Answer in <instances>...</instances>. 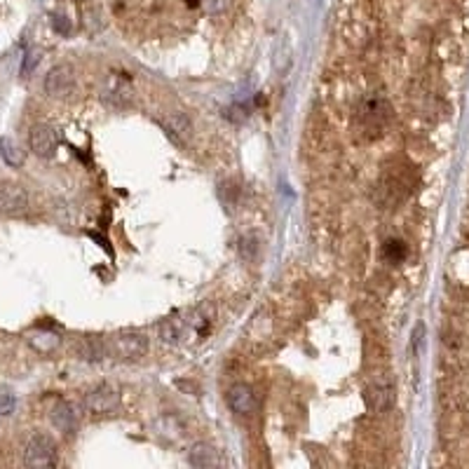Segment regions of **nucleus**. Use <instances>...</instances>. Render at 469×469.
<instances>
[{
    "label": "nucleus",
    "instance_id": "f257e3e1",
    "mask_svg": "<svg viewBox=\"0 0 469 469\" xmlns=\"http://www.w3.org/2000/svg\"><path fill=\"white\" fill-rule=\"evenodd\" d=\"M24 465L45 469L57 465V444L47 434H33L24 446Z\"/></svg>",
    "mask_w": 469,
    "mask_h": 469
},
{
    "label": "nucleus",
    "instance_id": "f03ea898",
    "mask_svg": "<svg viewBox=\"0 0 469 469\" xmlns=\"http://www.w3.org/2000/svg\"><path fill=\"white\" fill-rule=\"evenodd\" d=\"M82 406L92 416H106V413H113L120 406V394H117L113 385H97L87 392Z\"/></svg>",
    "mask_w": 469,
    "mask_h": 469
},
{
    "label": "nucleus",
    "instance_id": "7ed1b4c3",
    "mask_svg": "<svg viewBox=\"0 0 469 469\" xmlns=\"http://www.w3.org/2000/svg\"><path fill=\"white\" fill-rule=\"evenodd\" d=\"M45 92L54 99H66L71 92L75 89V73H73V66L69 64H57L47 75H45L43 82Z\"/></svg>",
    "mask_w": 469,
    "mask_h": 469
},
{
    "label": "nucleus",
    "instance_id": "20e7f679",
    "mask_svg": "<svg viewBox=\"0 0 469 469\" xmlns=\"http://www.w3.org/2000/svg\"><path fill=\"white\" fill-rule=\"evenodd\" d=\"M113 350L120 359H130V361L141 359V357L148 352V338L136 331L120 333V336H115V340H113Z\"/></svg>",
    "mask_w": 469,
    "mask_h": 469
},
{
    "label": "nucleus",
    "instance_id": "39448f33",
    "mask_svg": "<svg viewBox=\"0 0 469 469\" xmlns=\"http://www.w3.org/2000/svg\"><path fill=\"white\" fill-rule=\"evenodd\" d=\"M29 143H31V150L38 155V158H52V155L57 153L59 136H57V132H54V127L36 125L31 130Z\"/></svg>",
    "mask_w": 469,
    "mask_h": 469
},
{
    "label": "nucleus",
    "instance_id": "423d86ee",
    "mask_svg": "<svg viewBox=\"0 0 469 469\" xmlns=\"http://www.w3.org/2000/svg\"><path fill=\"white\" fill-rule=\"evenodd\" d=\"M29 209V195L16 183H8L0 188V211L8 216H19Z\"/></svg>",
    "mask_w": 469,
    "mask_h": 469
},
{
    "label": "nucleus",
    "instance_id": "0eeeda50",
    "mask_svg": "<svg viewBox=\"0 0 469 469\" xmlns=\"http://www.w3.org/2000/svg\"><path fill=\"white\" fill-rule=\"evenodd\" d=\"M162 127L176 143H188L193 139V122L181 110H169V113L162 115Z\"/></svg>",
    "mask_w": 469,
    "mask_h": 469
},
{
    "label": "nucleus",
    "instance_id": "6e6552de",
    "mask_svg": "<svg viewBox=\"0 0 469 469\" xmlns=\"http://www.w3.org/2000/svg\"><path fill=\"white\" fill-rule=\"evenodd\" d=\"M226 399H228L230 411L237 413V416H251V413L256 411V394H254V389L244 383L232 385V387L228 389Z\"/></svg>",
    "mask_w": 469,
    "mask_h": 469
},
{
    "label": "nucleus",
    "instance_id": "1a4fd4ad",
    "mask_svg": "<svg viewBox=\"0 0 469 469\" xmlns=\"http://www.w3.org/2000/svg\"><path fill=\"white\" fill-rule=\"evenodd\" d=\"M366 401L376 413H385L394 406V385L389 381H373L366 389Z\"/></svg>",
    "mask_w": 469,
    "mask_h": 469
},
{
    "label": "nucleus",
    "instance_id": "9d476101",
    "mask_svg": "<svg viewBox=\"0 0 469 469\" xmlns=\"http://www.w3.org/2000/svg\"><path fill=\"white\" fill-rule=\"evenodd\" d=\"M101 99H104L106 106H110V108L122 110V108H130L132 106L134 94H132V87L125 85V82H113V85L104 92Z\"/></svg>",
    "mask_w": 469,
    "mask_h": 469
},
{
    "label": "nucleus",
    "instance_id": "9b49d317",
    "mask_svg": "<svg viewBox=\"0 0 469 469\" xmlns=\"http://www.w3.org/2000/svg\"><path fill=\"white\" fill-rule=\"evenodd\" d=\"M52 425L64 434H71L77 429V413L71 404L66 401H59L57 406L52 409Z\"/></svg>",
    "mask_w": 469,
    "mask_h": 469
},
{
    "label": "nucleus",
    "instance_id": "f8f14e48",
    "mask_svg": "<svg viewBox=\"0 0 469 469\" xmlns=\"http://www.w3.org/2000/svg\"><path fill=\"white\" fill-rule=\"evenodd\" d=\"M188 460H191L193 467H202V469L219 467L221 465L219 450H216L211 444H195L193 448H191V455H188Z\"/></svg>",
    "mask_w": 469,
    "mask_h": 469
},
{
    "label": "nucleus",
    "instance_id": "ddd939ff",
    "mask_svg": "<svg viewBox=\"0 0 469 469\" xmlns=\"http://www.w3.org/2000/svg\"><path fill=\"white\" fill-rule=\"evenodd\" d=\"M183 331H186V326H183L181 320H176V317H171V320H165L158 326V336L162 343L167 345H174L178 340L183 338Z\"/></svg>",
    "mask_w": 469,
    "mask_h": 469
},
{
    "label": "nucleus",
    "instance_id": "4468645a",
    "mask_svg": "<svg viewBox=\"0 0 469 469\" xmlns=\"http://www.w3.org/2000/svg\"><path fill=\"white\" fill-rule=\"evenodd\" d=\"M0 155H3V160L8 162L10 167H21L24 165V150L16 146L14 141H10V139H0Z\"/></svg>",
    "mask_w": 469,
    "mask_h": 469
},
{
    "label": "nucleus",
    "instance_id": "2eb2a0df",
    "mask_svg": "<svg viewBox=\"0 0 469 469\" xmlns=\"http://www.w3.org/2000/svg\"><path fill=\"white\" fill-rule=\"evenodd\" d=\"M406 254H409V249H406V244L401 242V239H389V242L385 244V258H387L389 263H401V261L406 258Z\"/></svg>",
    "mask_w": 469,
    "mask_h": 469
},
{
    "label": "nucleus",
    "instance_id": "dca6fc26",
    "mask_svg": "<svg viewBox=\"0 0 469 469\" xmlns=\"http://www.w3.org/2000/svg\"><path fill=\"white\" fill-rule=\"evenodd\" d=\"M80 357H82V359H89V361L101 359V357H104V345L99 343V340H94V338L82 340V345H80Z\"/></svg>",
    "mask_w": 469,
    "mask_h": 469
},
{
    "label": "nucleus",
    "instance_id": "f3484780",
    "mask_svg": "<svg viewBox=\"0 0 469 469\" xmlns=\"http://www.w3.org/2000/svg\"><path fill=\"white\" fill-rule=\"evenodd\" d=\"M202 3H204L206 12L214 14V16H219V14H226L228 10H230L232 0H202Z\"/></svg>",
    "mask_w": 469,
    "mask_h": 469
},
{
    "label": "nucleus",
    "instance_id": "a211bd4d",
    "mask_svg": "<svg viewBox=\"0 0 469 469\" xmlns=\"http://www.w3.org/2000/svg\"><path fill=\"white\" fill-rule=\"evenodd\" d=\"M38 61H40V52H38V49H29L24 57V64H21V75H29L38 66Z\"/></svg>",
    "mask_w": 469,
    "mask_h": 469
},
{
    "label": "nucleus",
    "instance_id": "6ab92c4d",
    "mask_svg": "<svg viewBox=\"0 0 469 469\" xmlns=\"http://www.w3.org/2000/svg\"><path fill=\"white\" fill-rule=\"evenodd\" d=\"M14 411V394L8 389H0V416H10Z\"/></svg>",
    "mask_w": 469,
    "mask_h": 469
},
{
    "label": "nucleus",
    "instance_id": "aec40b11",
    "mask_svg": "<svg viewBox=\"0 0 469 469\" xmlns=\"http://www.w3.org/2000/svg\"><path fill=\"white\" fill-rule=\"evenodd\" d=\"M239 254H242L244 261H254V256H256V239L254 237H242V242H239Z\"/></svg>",
    "mask_w": 469,
    "mask_h": 469
},
{
    "label": "nucleus",
    "instance_id": "412c9836",
    "mask_svg": "<svg viewBox=\"0 0 469 469\" xmlns=\"http://www.w3.org/2000/svg\"><path fill=\"white\" fill-rule=\"evenodd\" d=\"M52 26H54V31L61 33V36H69L71 33V21H69V16H64V14H52Z\"/></svg>",
    "mask_w": 469,
    "mask_h": 469
}]
</instances>
